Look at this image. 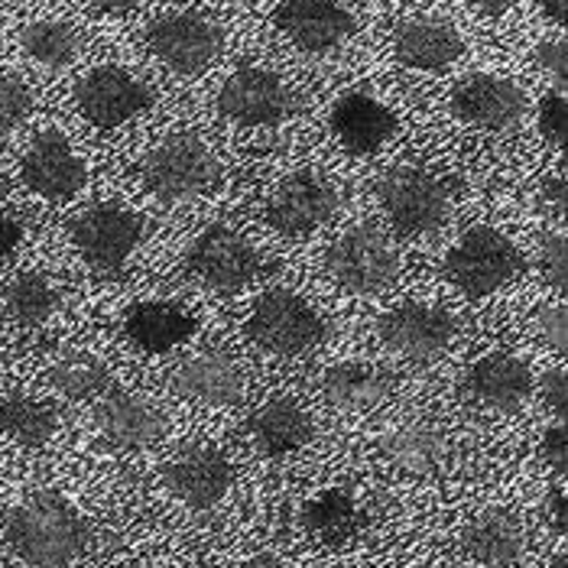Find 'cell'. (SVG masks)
<instances>
[{"mask_svg":"<svg viewBox=\"0 0 568 568\" xmlns=\"http://www.w3.org/2000/svg\"><path fill=\"white\" fill-rule=\"evenodd\" d=\"M549 517H552V524H556V529L559 532H566L568 529V504H566V490L559 487V490H552L549 494Z\"/></svg>","mask_w":568,"mask_h":568,"instance_id":"60d3db41","label":"cell"},{"mask_svg":"<svg viewBox=\"0 0 568 568\" xmlns=\"http://www.w3.org/2000/svg\"><path fill=\"white\" fill-rule=\"evenodd\" d=\"M33 108V94L20 79L0 72V124H17L30 114Z\"/></svg>","mask_w":568,"mask_h":568,"instance_id":"e575fe53","label":"cell"},{"mask_svg":"<svg viewBox=\"0 0 568 568\" xmlns=\"http://www.w3.org/2000/svg\"><path fill=\"white\" fill-rule=\"evenodd\" d=\"M539 452H542V458H546V465H549L552 471L566 475V471H568V429H566V423L552 426V429H549V433L542 436V445H539Z\"/></svg>","mask_w":568,"mask_h":568,"instance_id":"74e56055","label":"cell"},{"mask_svg":"<svg viewBox=\"0 0 568 568\" xmlns=\"http://www.w3.org/2000/svg\"><path fill=\"white\" fill-rule=\"evenodd\" d=\"M124 332L136 348L146 354H163L182 345L195 332V318L173 303H136L124 315Z\"/></svg>","mask_w":568,"mask_h":568,"instance_id":"cb8c5ba5","label":"cell"},{"mask_svg":"<svg viewBox=\"0 0 568 568\" xmlns=\"http://www.w3.org/2000/svg\"><path fill=\"white\" fill-rule=\"evenodd\" d=\"M189 270L212 290L219 293H234L247 286L257 270H261V254L231 227L212 224L202 231V237L189 251Z\"/></svg>","mask_w":568,"mask_h":568,"instance_id":"9c48e42d","label":"cell"},{"mask_svg":"<svg viewBox=\"0 0 568 568\" xmlns=\"http://www.w3.org/2000/svg\"><path fill=\"white\" fill-rule=\"evenodd\" d=\"M384 455L409 475H429L445 458V438L429 426H403L384 438Z\"/></svg>","mask_w":568,"mask_h":568,"instance_id":"f1b7e54d","label":"cell"},{"mask_svg":"<svg viewBox=\"0 0 568 568\" xmlns=\"http://www.w3.org/2000/svg\"><path fill=\"white\" fill-rule=\"evenodd\" d=\"M465 552L487 568H507L514 566L524 556L526 536L524 526L517 524L510 514L504 510H487L462 536Z\"/></svg>","mask_w":568,"mask_h":568,"instance_id":"d4e9b609","label":"cell"},{"mask_svg":"<svg viewBox=\"0 0 568 568\" xmlns=\"http://www.w3.org/2000/svg\"><path fill=\"white\" fill-rule=\"evenodd\" d=\"M55 429H59V419L45 403H37V399L20 394L0 396V433L3 436H10L20 445L40 448L55 436Z\"/></svg>","mask_w":568,"mask_h":568,"instance_id":"83f0119b","label":"cell"},{"mask_svg":"<svg viewBox=\"0 0 568 568\" xmlns=\"http://www.w3.org/2000/svg\"><path fill=\"white\" fill-rule=\"evenodd\" d=\"M542 403L566 423L568 419V377L566 371H549L542 377Z\"/></svg>","mask_w":568,"mask_h":568,"instance_id":"f35d334b","label":"cell"},{"mask_svg":"<svg viewBox=\"0 0 568 568\" xmlns=\"http://www.w3.org/2000/svg\"><path fill=\"white\" fill-rule=\"evenodd\" d=\"M173 387L175 394L199 399L205 406H234L244 396V374L227 354L202 351L175 371Z\"/></svg>","mask_w":568,"mask_h":568,"instance_id":"ffe728a7","label":"cell"},{"mask_svg":"<svg viewBox=\"0 0 568 568\" xmlns=\"http://www.w3.org/2000/svg\"><path fill=\"white\" fill-rule=\"evenodd\" d=\"M221 118L241 128H273L296 111V94L290 85L257 65L237 69L219 94Z\"/></svg>","mask_w":568,"mask_h":568,"instance_id":"52a82bcc","label":"cell"},{"mask_svg":"<svg viewBox=\"0 0 568 568\" xmlns=\"http://www.w3.org/2000/svg\"><path fill=\"white\" fill-rule=\"evenodd\" d=\"M241 568H290L283 559H276V556H254V559H247Z\"/></svg>","mask_w":568,"mask_h":568,"instance_id":"bcb514c9","label":"cell"},{"mask_svg":"<svg viewBox=\"0 0 568 568\" xmlns=\"http://www.w3.org/2000/svg\"><path fill=\"white\" fill-rule=\"evenodd\" d=\"M140 237H143L140 219L118 205L88 209L85 215L72 221L75 247L98 270H121L133 254V247L140 244Z\"/></svg>","mask_w":568,"mask_h":568,"instance_id":"7c38bea8","label":"cell"},{"mask_svg":"<svg viewBox=\"0 0 568 568\" xmlns=\"http://www.w3.org/2000/svg\"><path fill=\"white\" fill-rule=\"evenodd\" d=\"M49 384L69 399H91V396L104 394L111 377L108 367L85 351H72L65 357H59L49 371Z\"/></svg>","mask_w":568,"mask_h":568,"instance_id":"4dcf8cb0","label":"cell"},{"mask_svg":"<svg viewBox=\"0 0 568 568\" xmlns=\"http://www.w3.org/2000/svg\"><path fill=\"white\" fill-rule=\"evenodd\" d=\"M30 59H37L45 69H65L79 55V33L69 23L59 20H40L30 23L20 37Z\"/></svg>","mask_w":568,"mask_h":568,"instance_id":"1f68e13d","label":"cell"},{"mask_svg":"<svg viewBox=\"0 0 568 568\" xmlns=\"http://www.w3.org/2000/svg\"><path fill=\"white\" fill-rule=\"evenodd\" d=\"M17 244H20V224L0 212V257H7Z\"/></svg>","mask_w":568,"mask_h":568,"instance_id":"b9f144b4","label":"cell"},{"mask_svg":"<svg viewBox=\"0 0 568 568\" xmlns=\"http://www.w3.org/2000/svg\"><path fill=\"white\" fill-rule=\"evenodd\" d=\"M221 30L199 13H166L150 23L146 45L179 75L205 72L221 52Z\"/></svg>","mask_w":568,"mask_h":568,"instance_id":"ba28073f","label":"cell"},{"mask_svg":"<svg viewBox=\"0 0 568 568\" xmlns=\"http://www.w3.org/2000/svg\"><path fill=\"white\" fill-rule=\"evenodd\" d=\"M381 205L394 231L413 237L429 234L452 215V182L426 170H396L377 185Z\"/></svg>","mask_w":568,"mask_h":568,"instance_id":"5b68a950","label":"cell"},{"mask_svg":"<svg viewBox=\"0 0 568 568\" xmlns=\"http://www.w3.org/2000/svg\"><path fill=\"white\" fill-rule=\"evenodd\" d=\"M520 270H524V254L517 251V244L487 224L465 231L462 241L445 257L448 280L468 300H481V296L497 293L514 276H520Z\"/></svg>","mask_w":568,"mask_h":568,"instance_id":"7a4b0ae2","label":"cell"},{"mask_svg":"<svg viewBox=\"0 0 568 568\" xmlns=\"http://www.w3.org/2000/svg\"><path fill=\"white\" fill-rule=\"evenodd\" d=\"M325 266H328V276L342 290L357 293V296H374V293H384L396 280L399 257L381 227L357 224L332 244Z\"/></svg>","mask_w":568,"mask_h":568,"instance_id":"277c9868","label":"cell"},{"mask_svg":"<svg viewBox=\"0 0 568 568\" xmlns=\"http://www.w3.org/2000/svg\"><path fill=\"white\" fill-rule=\"evenodd\" d=\"M273 23L306 52H328L354 33V17L335 0H283Z\"/></svg>","mask_w":568,"mask_h":568,"instance_id":"e0dca14e","label":"cell"},{"mask_svg":"<svg viewBox=\"0 0 568 568\" xmlns=\"http://www.w3.org/2000/svg\"><path fill=\"white\" fill-rule=\"evenodd\" d=\"M465 387L487 409L517 413L532 394V374L514 354H487L468 371Z\"/></svg>","mask_w":568,"mask_h":568,"instance_id":"d6986e66","label":"cell"},{"mask_svg":"<svg viewBox=\"0 0 568 568\" xmlns=\"http://www.w3.org/2000/svg\"><path fill=\"white\" fill-rule=\"evenodd\" d=\"M394 52L406 69L436 72V69L452 65L465 52V43H462V37H458V30L452 23L433 20V17H419V20H409V23H403L396 30Z\"/></svg>","mask_w":568,"mask_h":568,"instance_id":"7402d4cb","label":"cell"},{"mask_svg":"<svg viewBox=\"0 0 568 568\" xmlns=\"http://www.w3.org/2000/svg\"><path fill=\"white\" fill-rule=\"evenodd\" d=\"M332 133L348 153L367 156V153H377L394 136L396 118L377 98L364 91H351L332 108Z\"/></svg>","mask_w":568,"mask_h":568,"instance_id":"ac0fdd59","label":"cell"},{"mask_svg":"<svg viewBox=\"0 0 568 568\" xmlns=\"http://www.w3.org/2000/svg\"><path fill=\"white\" fill-rule=\"evenodd\" d=\"M303 526L308 536H315L318 542L338 549L351 542L361 529V510L354 504L348 490H325L315 500H308L303 507Z\"/></svg>","mask_w":568,"mask_h":568,"instance_id":"4316f807","label":"cell"},{"mask_svg":"<svg viewBox=\"0 0 568 568\" xmlns=\"http://www.w3.org/2000/svg\"><path fill=\"white\" fill-rule=\"evenodd\" d=\"M338 189L325 175L300 173L273 192L266 221L283 234H308L338 212Z\"/></svg>","mask_w":568,"mask_h":568,"instance_id":"5bb4252c","label":"cell"},{"mask_svg":"<svg viewBox=\"0 0 568 568\" xmlns=\"http://www.w3.org/2000/svg\"><path fill=\"white\" fill-rule=\"evenodd\" d=\"M247 335L270 354L296 357L325 338V322L306 300L290 290H270L254 303Z\"/></svg>","mask_w":568,"mask_h":568,"instance_id":"8992f818","label":"cell"},{"mask_svg":"<svg viewBox=\"0 0 568 568\" xmlns=\"http://www.w3.org/2000/svg\"><path fill=\"white\" fill-rule=\"evenodd\" d=\"M3 3H17V0H0V7H3Z\"/></svg>","mask_w":568,"mask_h":568,"instance_id":"c3c4849f","label":"cell"},{"mask_svg":"<svg viewBox=\"0 0 568 568\" xmlns=\"http://www.w3.org/2000/svg\"><path fill=\"white\" fill-rule=\"evenodd\" d=\"M136 3H140V0H94V7L104 10V13H128Z\"/></svg>","mask_w":568,"mask_h":568,"instance_id":"f6af8a7d","label":"cell"},{"mask_svg":"<svg viewBox=\"0 0 568 568\" xmlns=\"http://www.w3.org/2000/svg\"><path fill=\"white\" fill-rule=\"evenodd\" d=\"M221 166L209 143L195 133H173L160 140L143 160V182L166 202L195 199L219 182Z\"/></svg>","mask_w":568,"mask_h":568,"instance_id":"3957f363","label":"cell"},{"mask_svg":"<svg viewBox=\"0 0 568 568\" xmlns=\"http://www.w3.org/2000/svg\"><path fill=\"white\" fill-rule=\"evenodd\" d=\"M549 568H568V556L566 552H562V556H556V559H552V566Z\"/></svg>","mask_w":568,"mask_h":568,"instance_id":"7dc6e473","label":"cell"},{"mask_svg":"<svg viewBox=\"0 0 568 568\" xmlns=\"http://www.w3.org/2000/svg\"><path fill=\"white\" fill-rule=\"evenodd\" d=\"M536 65L542 72H549L556 82H559V91H566L568 85V45L566 40H546V43L536 45Z\"/></svg>","mask_w":568,"mask_h":568,"instance_id":"8d00e7d4","label":"cell"},{"mask_svg":"<svg viewBox=\"0 0 568 568\" xmlns=\"http://www.w3.org/2000/svg\"><path fill=\"white\" fill-rule=\"evenodd\" d=\"M163 481H166L175 500H182L185 507L209 510L227 494V487L234 481V468L219 448L189 445V448L175 452L170 458V465L163 471Z\"/></svg>","mask_w":568,"mask_h":568,"instance_id":"4fadbf2b","label":"cell"},{"mask_svg":"<svg viewBox=\"0 0 568 568\" xmlns=\"http://www.w3.org/2000/svg\"><path fill=\"white\" fill-rule=\"evenodd\" d=\"M539 133L552 143V146H566L568 143V101L566 91H552L539 101Z\"/></svg>","mask_w":568,"mask_h":568,"instance_id":"d6a6232c","label":"cell"},{"mask_svg":"<svg viewBox=\"0 0 568 568\" xmlns=\"http://www.w3.org/2000/svg\"><path fill=\"white\" fill-rule=\"evenodd\" d=\"M542 205L552 209L559 219H566L568 212V179L566 175H552L542 182Z\"/></svg>","mask_w":568,"mask_h":568,"instance_id":"ab89813d","label":"cell"},{"mask_svg":"<svg viewBox=\"0 0 568 568\" xmlns=\"http://www.w3.org/2000/svg\"><path fill=\"white\" fill-rule=\"evenodd\" d=\"M542 7V13L556 23H566L568 20V0H536Z\"/></svg>","mask_w":568,"mask_h":568,"instance_id":"7bdbcfd3","label":"cell"},{"mask_svg":"<svg viewBox=\"0 0 568 568\" xmlns=\"http://www.w3.org/2000/svg\"><path fill=\"white\" fill-rule=\"evenodd\" d=\"M536 328L539 335L559 351L568 354V312L566 306H542L536 312Z\"/></svg>","mask_w":568,"mask_h":568,"instance_id":"d590c367","label":"cell"},{"mask_svg":"<svg viewBox=\"0 0 568 568\" xmlns=\"http://www.w3.org/2000/svg\"><path fill=\"white\" fill-rule=\"evenodd\" d=\"M539 266H542V276L549 286H556L559 293L568 290V241L566 234H549L542 241V251H539Z\"/></svg>","mask_w":568,"mask_h":568,"instance_id":"836d02e7","label":"cell"},{"mask_svg":"<svg viewBox=\"0 0 568 568\" xmlns=\"http://www.w3.org/2000/svg\"><path fill=\"white\" fill-rule=\"evenodd\" d=\"M458 325L448 308L429 303H403L381 318V338L409 361H436L452 345Z\"/></svg>","mask_w":568,"mask_h":568,"instance_id":"8fae6325","label":"cell"},{"mask_svg":"<svg viewBox=\"0 0 568 568\" xmlns=\"http://www.w3.org/2000/svg\"><path fill=\"white\" fill-rule=\"evenodd\" d=\"M481 13H487V17H500V13H507L510 7H517L520 0H471Z\"/></svg>","mask_w":568,"mask_h":568,"instance_id":"ee69618b","label":"cell"},{"mask_svg":"<svg viewBox=\"0 0 568 568\" xmlns=\"http://www.w3.org/2000/svg\"><path fill=\"white\" fill-rule=\"evenodd\" d=\"M98 429L124 448H146L166 436L163 413L133 394H108L94 409Z\"/></svg>","mask_w":568,"mask_h":568,"instance_id":"44dd1931","label":"cell"},{"mask_svg":"<svg viewBox=\"0 0 568 568\" xmlns=\"http://www.w3.org/2000/svg\"><path fill=\"white\" fill-rule=\"evenodd\" d=\"M75 101L94 128H121L153 104V91L118 65H101L75 88Z\"/></svg>","mask_w":568,"mask_h":568,"instance_id":"30bf717a","label":"cell"},{"mask_svg":"<svg viewBox=\"0 0 568 568\" xmlns=\"http://www.w3.org/2000/svg\"><path fill=\"white\" fill-rule=\"evenodd\" d=\"M254 445L261 448L266 458H283L290 452H300L303 445L312 442V419L303 406L293 399H270L251 416L247 423Z\"/></svg>","mask_w":568,"mask_h":568,"instance_id":"603a6c76","label":"cell"},{"mask_svg":"<svg viewBox=\"0 0 568 568\" xmlns=\"http://www.w3.org/2000/svg\"><path fill=\"white\" fill-rule=\"evenodd\" d=\"M322 390L335 409H371L394 390V381L387 371L374 364L348 361V364H335L325 371Z\"/></svg>","mask_w":568,"mask_h":568,"instance_id":"484cf974","label":"cell"},{"mask_svg":"<svg viewBox=\"0 0 568 568\" xmlns=\"http://www.w3.org/2000/svg\"><path fill=\"white\" fill-rule=\"evenodd\" d=\"M7 312L17 325L37 328L59 306V290L45 280L43 273H20L10 286H7Z\"/></svg>","mask_w":568,"mask_h":568,"instance_id":"f546056e","label":"cell"},{"mask_svg":"<svg viewBox=\"0 0 568 568\" xmlns=\"http://www.w3.org/2000/svg\"><path fill=\"white\" fill-rule=\"evenodd\" d=\"M452 111L458 121L481 131H507L526 111V94L514 82L497 75H471L452 94Z\"/></svg>","mask_w":568,"mask_h":568,"instance_id":"9a60e30c","label":"cell"},{"mask_svg":"<svg viewBox=\"0 0 568 568\" xmlns=\"http://www.w3.org/2000/svg\"><path fill=\"white\" fill-rule=\"evenodd\" d=\"M7 542L30 566L65 568L85 552L88 524L59 494H37L10 514Z\"/></svg>","mask_w":568,"mask_h":568,"instance_id":"6da1fadb","label":"cell"},{"mask_svg":"<svg viewBox=\"0 0 568 568\" xmlns=\"http://www.w3.org/2000/svg\"><path fill=\"white\" fill-rule=\"evenodd\" d=\"M23 182L49 202H65L85 185V166L62 133L43 131L23 156Z\"/></svg>","mask_w":568,"mask_h":568,"instance_id":"2e32d148","label":"cell"}]
</instances>
